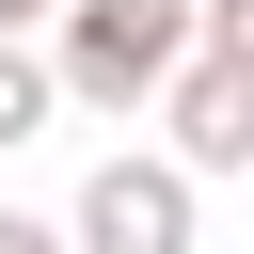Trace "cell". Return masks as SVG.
I'll return each instance as SVG.
<instances>
[{
  "mask_svg": "<svg viewBox=\"0 0 254 254\" xmlns=\"http://www.w3.org/2000/svg\"><path fill=\"white\" fill-rule=\"evenodd\" d=\"M79 238L95 254H190V175L175 159H111L95 206H79Z\"/></svg>",
  "mask_w": 254,
  "mask_h": 254,
  "instance_id": "1",
  "label": "cell"
},
{
  "mask_svg": "<svg viewBox=\"0 0 254 254\" xmlns=\"http://www.w3.org/2000/svg\"><path fill=\"white\" fill-rule=\"evenodd\" d=\"M159 64H175V0H79V79L95 95H127Z\"/></svg>",
  "mask_w": 254,
  "mask_h": 254,
  "instance_id": "2",
  "label": "cell"
},
{
  "mask_svg": "<svg viewBox=\"0 0 254 254\" xmlns=\"http://www.w3.org/2000/svg\"><path fill=\"white\" fill-rule=\"evenodd\" d=\"M175 143H190L206 175L254 143V127H238V16H222V0H206V64H190V95H175Z\"/></svg>",
  "mask_w": 254,
  "mask_h": 254,
  "instance_id": "3",
  "label": "cell"
},
{
  "mask_svg": "<svg viewBox=\"0 0 254 254\" xmlns=\"http://www.w3.org/2000/svg\"><path fill=\"white\" fill-rule=\"evenodd\" d=\"M32 111H48V79H32V64H16V48H0V143H16V127H32Z\"/></svg>",
  "mask_w": 254,
  "mask_h": 254,
  "instance_id": "4",
  "label": "cell"
},
{
  "mask_svg": "<svg viewBox=\"0 0 254 254\" xmlns=\"http://www.w3.org/2000/svg\"><path fill=\"white\" fill-rule=\"evenodd\" d=\"M0 254H64V238H48V222H0Z\"/></svg>",
  "mask_w": 254,
  "mask_h": 254,
  "instance_id": "5",
  "label": "cell"
},
{
  "mask_svg": "<svg viewBox=\"0 0 254 254\" xmlns=\"http://www.w3.org/2000/svg\"><path fill=\"white\" fill-rule=\"evenodd\" d=\"M0 16H32V0H0Z\"/></svg>",
  "mask_w": 254,
  "mask_h": 254,
  "instance_id": "6",
  "label": "cell"
}]
</instances>
